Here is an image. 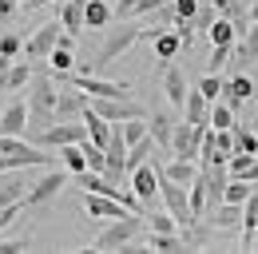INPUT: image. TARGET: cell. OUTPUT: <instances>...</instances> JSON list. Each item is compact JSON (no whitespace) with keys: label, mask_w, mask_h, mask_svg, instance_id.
Instances as JSON below:
<instances>
[{"label":"cell","mask_w":258,"mask_h":254,"mask_svg":"<svg viewBox=\"0 0 258 254\" xmlns=\"http://www.w3.org/2000/svg\"><path fill=\"white\" fill-rule=\"evenodd\" d=\"M56 155H44L40 147L24 143L20 135H0V171H24V167H52Z\"/></svg>","instance_id":"cell-1"},{"label":"cell","mask_w":258,"mask_h":254,"mask_svg":"<svg viewBox=\"0 0 258 254\" xmlns=\"http://www.w3.org/2000/svg\"><path fill=\"white\" fill-rule=\"evenodd\" d=\"M143 230H147V215L131 211V215H123V219H111V222H107V230L92 242V250H123V246H131Z\"/></svg>","instance_id":"cell-2"},{"label":"cell","mask_w":258,"mask_h":254,"mask_svg":"<svg viewBox=\"0 0 258 254\" xmlns=\"http://www.w3.org/2000/svg\"><path fill=\"white\" fill-rule=\"evenodd\" d=\"M159 203H163V211L179 222L183 230L199 222V219H195V211H191V199H187V187H183V183H175V179H167L163 171H159Z\"/></svg>","instance_id":"cell-3"},{"label":"cell","mask_w":258,"mask_h":254,"mask_svg":"<svg viewBox=\"0 0 258 254\" xmlns=\"http://www.w3.org/2000/svg\"><path fill=\"white\" fill-rule=\"evenodd\" d=\"M139 28H143V24H131V16H127V20H119L115 28L107 32V40L99 44L96 60H92V72H96V68H103V64H111V60H119V56L127 52L131 44L139 40Z\"/></svg>","instance_id":"cell-4"},{"label":"cell","mask_w":258,"mask_h":254,"mask_svg":"<svg viewBox=\"0 0 258 254\" xmlns=\"http://www.w3.org/2000/svg\"><path fill=\"white\" fill-rule=\"evenodd\" d=\"M127 187L135 190V199L143 203V211L159 207V163L147 159V163H139L135 171H127Z\"/></svg>","instance_id":"cell-5"},{"label":"cell","mask_w":258,"mask_h":254,"mask_svg":"<svg viewBox=\"0 0 258 254\" xmlns=\"http://www.w3.org/2000/svg\"><path fill=\"white\" fill-rule=\"evenodd\" d=\"M44 147H64V143H84L88 139V127L84 119H56V123L48 127V131H40L36 135Z\"/></svg>","instance_id":"cell-6"},{"label":"cell","mask_w":258,"mask_h":254,"mask_svg":"<svg viewBox=\"0 0 258 254\" xmlns=\"http://www.w3.org/2000/svg\"><path fill=\"white\" fill-rule=\"evenodd\" d=\"M64 187H68V175H64V171H56V167H44V175H40L32 187H28L24 203H32V207H44L48 199H56V195H60Z\"/></svg>","instance_id":"cell-7"},{"label":"cell","mask_w":258,"mask_h":254,"mask_svg":"<svg viewBox=\"0 0 258 254\" xmlns=\"http://www.w3.org/2000/svg\"><path fill=\"white\" fill-rule=\"evenodd\" d=\"M199 135H203V127H195V123H179L175 119V131H171V155H179V159H199Z\"/></svg>","instance_id":"cell-8"},{"label":"cell","mask_w":258,"mask_h":254,"mask_svg":"<svg viewBox=\"0 0 258 254\" xmlns=\"http://www.w3.org/2000/svg\"><path fill=\"white\" fill-rule=\"evenodd\" d=\"M60 20L56 24H44V28H36L28 40H24V52H28V60H48V52L60 44Z\"/></svg>","instance_id":"cell-9"},{"label":"cell","mask_w":258,"mask_h":254,"mask_svg":"<svg viewBox=\"0 0 258 254\" xmlns=\"http://www.w3.org/2000/svg\"><path fill=\"white\" fill-rule=\"evenodd\" d=\"M92 111H99L107 123H123V119L143 115V103H135V99H92Z\"/></svg>","instance_id":"cell-10"},{"label":"cell","mask_w":258,"mask_h":254,"mask_svg":"<svg viewBox=\"0 0 258 254\" xmlns=\"http://www.w3.org/2000/svg\"><path fill=\"white\" fill-rule=\"evenodd\" d=\"M84 207H88V215L92 219H123V215H131V207H123L119 199H111V195H96V190H88V199H84Z\"/></svg>","instance_id":"cell-11"},{"label":"cell","mask_w":258,"mask_h":254,"mask_svg":"<svg viewBox=\"0 0 258 254\" xmlns=\"http://www.w3.org/2000/svg\"><path fill=\"white\" fill-rule=\"evenodd\" d=\"M28 131V103L12 99L0 107V135H24Z\"/></svg>","instance_id":"cell-12"},{"label":"cell","mask_w":258,"mask_h":254,"mask_svg":"<svg viewBox=\"0 0 258 254\" xmlns=\"http://www.w3.org/2000/svg\"><path fill=\"white\" fill-rule=\"evenodd\" d=\"M92 107V95L88 92H60V99H56V119H80L84 111Z\"/></svg>","instance_id":"cell-13"},{"label":"cell","mask_w":258,"mask_h":254,"mask_svg":"<svg viewBox=\"0 0 258 254\" xmlns=\"http://www.w3.org/2000/svg\"><path fill=\"white\" fill-rule=\"evenodd\" d=\"M183 119L195 123V127H207V123H211V99L199 92V88L187 92V99H183Z\"/></svg>","instance_id":"cell-14"},{"label":"cell","mask_w":258,"mask_h":254,"mask_svg":"<svg viewBox=\"0 0 258 254\" xmlns=\"http://www.w3.org/2000/svg\"><path fill=\"white\" fill-rule=\"evenodd\" d=\"M163 92H167V99H171V107H179L183 111V99H187V76L179 72V68H171L167 64V72H163Z\"/></svg>","instance_id":"cell-15"},{"label":"cell","mask_w":258,"mask_h":254,"mask_svg":"<svg viewBox=\"0 0 258 254\" xmlns=\"http://www.w3.org/2000/svg\"><path fill=\"white\" fill-rule=\"evenodd\" d=\"M250 95H254V84H250V76H242V72H238L234 80H226V84H223V103H230L234 111H238V103L250 99Z\"/></svg>","instance_id":"cell-16"},{"label":"cell","mask_w":258,"mask_h":254,"mask_svg":"<svg viewBox=\"0 0 258 254\" xmlns=\"http://www.w3.org/2000/svg\"><path fill=\"white\" fill-rule=\"evenodd\" d=\"M207 219H211V226H219V230H234V226H242V203H219Z\"/></svg>","instance_id":"cell-17"},{"label":"cell","mask_w":258,"mask_h":254,"mask_svg":"<svg viewBox=\"0 0 258 254\" xmlns=\"http://www.w3.org/2000/svg\"><path fill=\"white\" fill-rule=\"evenodd\" d=\"M171 131H175V119L167 111H155L147 119V135L155 139V147H163V151H171Z\"/></svg>","instance_id":"cell-18"},{"label":"cell","mask_w":258,"mask_h":254,"mask_svg":"<svg viewBox=\"0 0 258 254\" xmlns=\"http://www.w3.org/2000/svg\"><path fill=\"white\" fill-rule=\"evenodd\" d=\"M151 40H155V56H159L163 64H171L175 56H179V52H183V40H179V32H171V28L155 32Z\"/></svg>","instance_id":"cell-19"},{"label":"cell","mask_w":258,"mask_h":254,"mask_svg":"<svg viewBox=\"0 0 258 254\" xmlns=\"http://www.w3.org/2000/svg\"><path fill=\"white\" fill-rule=\"evenodd\" d=\"M84 4H88V0H64V4H60V28L64 32L80 36V28H84Z\"/></svg>","instance_id":"cell-20"},{"label":"cell","mask_w":258,"mask_h":254,"mask_svg":"<svg viewBox=\"0 0 258 254\" xmlns=\"http://www.w3.org/2000/svg\"><path fill=\"white\" fill-rule=\"evenodd\" d=\"M254 226H258V187L246 195V203H242V246L250 250V242H254Z\"/></svg>","instance_id":"cell-21"},{"label":"cell","mask_w":258,"mask_h":254,"mask_svg":"<svg viewBox=\"0 0 258 254\" xmlns=\"http://www.w3.org/2000/svg\"><path fill=\"white\" fill-rule=\"evenodd\" d=\"M80 119H84V127H88V139H92V143H99V147H107V139H111V123H107L99 111H92V107H88Z\"/></svg>","instance_id":"cell-22"},{"label":"cell","mask_w":258,"mask_h":254,"mask_svg":"<svg viewBox=\"0 0 258 254\" xmlns=\"http://www.w3.org/2000/svg\"><path fill=\"white\" fill-rule=\"evenodd\" d=\"M111 24V4L107 0H88L84 4V28H107Z\"/></svg>","instance_id":"cell-23"},{"label":"cell","mask_w":258,"mask_h":254,"mask_svg":"<svg viewBox=\"0 0 258 254\" xmlns=\"http://www.w3.org/2000/svg\"><path fill=\"white\" fill-rule=\"evenodd\" d=\"M163 175H167V179H175V183H183V187H187V183H191L195 175H199V167H195V159H171V163H167V167H159Z\"/></svg>","instance_id":"cell-24"},{"label":"cell","mask_w":258,"mask_h":254,"mask_svg":"<svg viewBox=\"0 0 258 254\" xmlns=\"http://www.w3.org/2000/svg\"><path fill=\"white\" fill-rule=\"evenodd\" d=\"M151 155H155V139H151V135H143L139 143H131V147H127V155H123V167H127V171H135L139 163H147Z\"/></svg>","instance_id":"cell-25"},{"label":"cell","mask_w":258,"mask_h":254,"mask_svg":"<svg viewBox=\"0 0 258 254\" xmlns=\"http://www.w3.org/2000/svg\"><path fill=\"white\" fill-rule=\"evenodd\" d=\"M203 36H207L211 44H234V40H238L234 20H226V16H215V20H211V28L203 32Z\"/></svg>","instance_id":"cell-26"},{"label":"cell","mask_w":258,"mask_h":254,"mask_svg":"<svg viewBox=\"0 0 258 254\" xmlns=\"http://www.w3.org/2000/svg\"><path fill=\"white\" fill-rule=\"evenodd\" d=\"M72 68H76V52L68 44H56L48 52V72H72Z\"/></svg>","instance_id":"cell-27"},{"label":"cell","mask_w":258,"mask_h":254,"mask_svg":"<svg viewBox=\"0 0 258 254\" xmlns=\"http://www.w3.org/2000/svg\"><path fill=\"white\" fill-rule=\"evenodd\" d=\"M28 187H32V183H24L20 175H16V179H8V183H0V207H8V203H24Z\"/></svg>","instance_id":"cell-28"},{"label":"cell","mask_w":258,"mask_h":254,"mask_svg":"<svg viewBox=\"0 0 258 254\" xmlns=\"http://www.w3.org/2000/svg\"><path fill=\"white\" fill-rule=\"evenodd\" d=\"M56 151H60V159H64V167L72 171V175L88 171V159H84V151H80V143H64V147H56Z\"/></svg>","instance_id":"cell-29"},{"label":"cell","mask_w":258,"mask_h":254,"mask_svg":"<svg viewBox=\"0 0 258 254\" xmlns=\"http://www.w3.org/2000/svg\"><path fill=\"white\" fill-rule=\"evenodd\" d=\"M234 151H246V155H258V135L250 131V127H242L238 119H234Z\"/></svg>","instance_id":"cell-30"},{"label":"cell","mask_w":258,"mask_h":254,"mask_svg":"<svg viewBox=\"0 0 258 254\" xmlns=\"http://www.w3.org/2000/svg\"><path fill=\"white\" fill-rule=\"evenodd\" d=\"M32 84V68L28 64H8V92H24Z\"/></svg>","instance_id":"cell-31"},{"label":"cell","mask_w":258,"mask_h":254,"mask_svg":"<svg viewBox=\"0 0 258 254\" xmlns=\"http://www.w3.org/2000/svg\"><path fill=\"white\" fill-rule=\"evenodd\" d=\"M254 190V183H246V179H226L223 187V203H246V195Z\"/></svg>","instance_id":"cell-32"},{"label":"cell","mask_w":258,"mask_h":254,"mask_svg":"<svg viewBox=\"0 0 258 254\" xmlns=\"http://www.w3.org/2000/svg\"><path fill=\"white\" fill-rule=\"evenodd\" d=\"M80 151H84V159H88V171H103V163H107V155H103V147H99V143H92V139H84V143H80Z\"/></svg>","instance_id":"cell-33"},{"label":"cell","mask_w":258,"mask_h":254,"mask_svg":"<svg viewBox=\"0 0 258 254\" xmlns=\"http://www.w3.org/2000/svg\"><path fill=\"white\" fill-rule=\"evenodd\" d=\"M119 131H123V139H127V147H131V143H139V139L147 135V119H143V115L123 119V123H119Z\"/></svg>","instance_id":"cell-34"},{"label":"cell","mask_w":258,"mask_h":254,"mask_svg":"<svg viewBox=\"0 0 258 254\" xmlns=\"http://www.w3.org/2000/svg\"><path fill=\"white\" fill-rule=\"evenodd\" d=\"M199 92L207 95L211 103H215V99H223V80H219V72H207V76L199 80Z\"/></svg>","instance_id":"cell-35"},{"label":"cell","mask_w":258,"mask_h":254,"mask_svg":"<svg viewBox=\"0 0 258 254\" xmlns=\"http://www.w3.org/2000/svg\"><path fill=\"white\" fill-rule=\"evenodd\" d=\"M20 48H24V40H20V36H16V32H0V56H8V60H16V52H20Z\"/></svg>","instance_id":"cell-36"},{"label":"cell","mask_w":258,"mask_h":254,"mask_svg":"<svg viewBox=\"0 0 258 254\" xmlns=\"http://www.w3.org/2000/svg\"><path fill=\"white\" fill-rule=\"evenodd\" d=\"M147 230H179V222L171 219L167 211H155V207H151V215H147Z\"/></svg>","instance_id":"cell-37"},{"label":"cell","mask_w":258,"mask_h":254,"mask_svg":"<svg viewBox=\"0 0 258 254\" xmlns=\"http://www.w3.org/2000/svg\"><path fill=\"white\" fill-rule=\"evenodd\" d=\"M20 211H24V203H8V207H0V230H8L12 222L20 219Z\"/></svg>","instance_id":"cell-38"},{"label":"cell","mask_w":258,"mask_h":254,"mask_svg":"<svg viewBox=\"0 0 258 254\" xmlns=\"http://www.w3.org/2000/svg\"><path fill=\"white\" fill-rule=\"evenodd\" d=\"M171 8H175L179 20H191L195 12H199V0H171Z\"/></svg>","instance_id":"cell-39"},{"label":"cell","mask_w":258,"mask_h":254,"mask_svg":"<svg viewBox=\"0 0 258 254\" xmlns=\"http://www.w3.org/2000/svg\"><path fill=\"white\" fill-rule=\"evenodd\" d=\"M223 64H230V44H215V52H211V72H219Z\"/></svg>","instance_id":"cell-40"},{"label":"cell","mask_w":258,"mask_h":254,"mask_svg":"<svg viewBox=\"0 0 258 254\" xmlns=\"http://www.w3.org/2000/svg\"><path fill=\"white\" fill-rule=\"evenodd\" d=\"M159 4H167V0H135V8H131V16H139V20H143V16H151V12L159 8Z\"/></svg>","instance_id":"cell-41"},{"label":"cell","mask_w":258,"mask_h":254,"mask_svg":"<svg viewBox=\"0 0 258 254\" xmlns=\"http://www.w3.org/2000/svg\"><path fill=\"white\" fill-rule=\"evenodd\" d=\"M131 8H135V0H115V4H111V16H115V20H127Z\"/></svg>","instance_id":"cell-42"},{"label":"cell","mask_w":258,"mask_h":254,"mask_svg":"<svg viewBox=\"0 0 258 254\" xmlns=\"http://www.w3.org/2000/svg\"><path fill=\"white\" fill-rule=\"evenodd\" d=\"M16 250H28V238H8V242H0V254H16Z\"/></svg>","instance_id":"cell-43"},{"label":"cell","mask_w":258,"mask_h":254,"mask_svg":"<svg viewBox=\"0 0 258 254\" xmlns=\"http://www.w3.org/2000/svg\"><path fill=\"white\" fill-rule=\"evenodd\" d=\"M16 4H20V0H0V16H4V20H8V16H12V12H16Z\"/></svg>","instance_id":"cell-44"},{"label":"cell","mask_w":258,"mask_h":254,"mask_svg":"<svg viewBox=\"0 0 258 254\" xmlns=\"http://www.w3.org/2000/svg\"><path fill=\"white\" fill-rule=\"evenodd\" d=\"M28 8H44V4H56V0H24Z\"/></svg>","instance_id":"cell-45"},{"label":"cell","mask_w":258,"mask_h":254,"mask_svg":"<svg viewBox=\"0 0 258 254\" xmlns=\"http://www.w3.org/2000/svg\"><path fill=\"white\" fill-rule=\"evenodd\" d=\"M254 95H258V88H254Z\"/></svg>","instance_id":"cell-46"}]
</instances>
